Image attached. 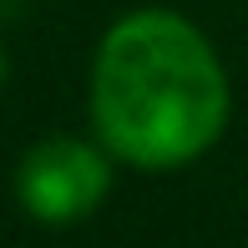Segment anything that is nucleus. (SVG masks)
<instances>
[{"instance_id":"obj_1","label":"nucleus","mask_w":248,"mask_h":248,"mask_svg":"<svg viewBox=\"0 0 248 248\" xmlns=\"http://www.w3.org/2000/svg\"><path fill=\"white\" fill-rule=\"evenodd\" d=\"M92 107L107 147L137 167H177L218 142L228 81L213 46L167 10L117 20L96 51Z\"/></svg>"},{"instance_id":"obj_3","label":"nucleus","mask_w":248,"mask_h":248,"mask_svg":"<svg viewBox=\"0 0 248 248\" xmlns=\"http://www.w3.org/2000/svg\"><path fill=\"white\" fill-rule=\"evenodd\" d=\"M0 76H5V61H0Z\"/></svg>"},{"instance_id":"obj_2","label":"nucleus","mask_w":248,"mask_h":248,"mask_svg":"<svg viewBox=\"0 0 248 248\" xmlns=\"http://www.w3.org/2000/svg\"><path fill=\"white\" fill-rule=\"evenodd\" d=\"M107 193V162L86 142H41L20 162V202L41 223H76Z\"/></svg>"}]
</instances>
